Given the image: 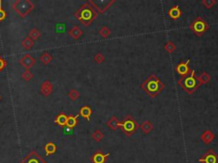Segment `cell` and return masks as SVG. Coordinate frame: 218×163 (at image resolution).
<instances>
[{"label": "cell", "mask_w": 218, "mask_h": 163, "mask_svg": "<svg viewBox=\"0 0 218 163\" xmlns=\"http://www.w3.org/2000/svg\"><path fill=\"white\" fill-rule=\"evenodd\" d=\"M209 28L210 26L208 23L201 17L196 18L190 25V29L199 37L203 36L204 33L206 32L207 30H209Z\"/></svg>", "instance_id": "5b68a950"}, {"label": "cell", "mask_w": 218, "mask_h": 163, "mask_svg": "<svg viewBox=\"0 0 218 163\" xmlns=\"http://www.w3.org/2000/svg\"><path fill=\"white\" fill-rule=\"evenodd\" d=\"M36 63V60L33 58L30 55H25L20 60V64L24 66L27 70H28L29 68L33 66Z\"/></svg>", "instance_id": "30bf717a"}, {"label": "cell", "mask_w": 218, "mask_h": 163, "mask_svg": "<svg viewBox=\"0 0 218 163\" xmlns=\"http://www.w3.org/2000/svg\"><path fill=\"white\" fill-rule=\"evenodd\" d=\"M79 115L82 116L84 118H85L86 120L90 121V116L92 115V110L91 108L88 106V105H85V106H83L81 109H80Z\"/></svg>", "instance_id": "9a60e30c"}, {"label": "cell", "mask_w": 218, "mask_h": 163, "mask_svg": "<svg viewBox=\"0 0 218 163\" xmlns=\"http://www.w3.org/2000/svg\"><path fill=\"white\" fill-rule=\"evenodd\" d=\"M142 89L145 93L151 97H156L161 93L165 87V85L155 75H151L142 84Z\"/></svg>", "instance_id": "7a4b0ae2"}, {"label": "cell", "mask_w": 218, "mask_h": 163, "mask_svg": "<svg viewBox=\"0 0 218 163\" xmlns=\"http://www.w3.org/2000/svg\"><path fill=\"white\" fill-rule=\"evenodd\" d=\"M21 44H22L23 48H25L26 50H30L33 46V41L29 37H27V38H24V40L22 41Z\"/></svg>", "instance_id": "cb8c5ba5"}, {"label": "cell", "mask_w": 218, "mask_h": 163, "mask_svg": "<svg viewBox=\"0 0 218 163\" xmlns=\"http://www.w3.org/2000/svg\"><path fill=\"white\" fill-rule=\"evenodd\" d=\"M214 138H215V135H214V134H213L210 130L204 131V134L201 135V140H202L204 144H206V145H208V144H210V143L211 142V141L214 139Z\"/></svg>", "instance_id": "5bb4252c"}, {"label": "cell", "mask_w": 218, "mask_h": 163, "mask_svg": "<svg viewBox=\"0 0 218 163\" xmlns=\"http://www.w3.org/2000/svg\"><path fill=\"white\" fill-rule=\"evenodd\" d=\"M109 156V153L107 154H103L102 152L99 150L96 153H95L90 158V160L93 163H105L106 160H107V158Z\"/></svg>", "instance_id": "8fae6325"}, {"label": "cell", "mask_w": 218, "mask_h": 163, "mask_svg": "<svg viewBox=\"0 0 218 163\" xmlns=\"http://www.w3.org/2000/svg\"><path fill=\"white\" fill-rule=\"evenodd\" d=\"M52 90H53V85L50 81H45L42 83L40 91L44 96H49L52 93Z\"/></svg>", "instance_id": "7c38bea8"}, {"label": "cell", "mask_w": 218, "mask_h": 163, "mask_svg": "<svg viewBox=\"0 0 218 163\" xmlns=\"http://www.w3.org/2000/svg\"><path fill=\"white\" fill-rule=\"evenodd\" d=\"M215 3H216V1H215V0H204V1H202V3L208 9H210L214 4H215Z\"/></svg>", "instance_id": "f546056e"}, {"label": "cell", "mask_w": 218, "mask_h": 163, "mask_svg": "<svg viewBox=\"0 0 218 163\" xmlns=\"http://www.w3.org/2000/svg\"><path fill=\"white\" fill-rule=\"evenodd\" d=\"M119 123H120V122L114 116V117H112L111 119L109 120L108 122H106V125L108 126L110 128L113 129V130H117L119 128Z\"/></svg>", "instance_id": "d6986e66"}, {"label": "cell", "mask_w": 218, "mask_h": 163, "mask_svg": "<svg viewBox=\"0 0 218 163\" xmlns=\"http://www.w3.org/2000/svg\"><path fill=\"white\" fill-rule=\"evenodd\" d=\"M99 33H100L101 37L107 38L109 36V34H110V30H109L108 27H106V26H102V27L101 28L100 31H99Z\"/></svg>", "instance_id": "4316f807"}, {"label": "cell", "mask_w": 218, "mask_h": 163, "mask_svg": "<svg viewBox=\"0 0 218 163\" xmlns=\"http://www.w3.org/2000/svg\"><path fill=\"white\" fill-rule=\"evenodd\" d=\"M7 66V62L2 57H0V72L4 69Z\"/></svg>", "instance_id": "836d02e7"}, {"label": "cell", "mask_w": 218, "mask_h": 163, "mask_svg": "<svg viewBox=\"0 0 218 163\" xmlns=\"http://www.w3.org/2000/svg\"><path fill=\"white\" fill-rule=\"evenodd\" d=\"M1 3H2V1H0V21L4 20L6 18V15H6V12L3 10V7L1 5Z\"/></svg>", "instance_id": "d6a6232c"}, {"label": "cell", "mask_w": 218, "mask_h": 163, "mask_svg": "<svg viewBox=\"0 0 218 163\" xmlns=\"http://www.w3.org/2000/svg\"><path fill=\"white\" fill-rule=\"evenodd\" d=\"M68 117V116H67L66 114L61 113L56 117V118L55 119V122H56V124H57V125H59V126H62V127L66 126L67 125Z\"/></svg>", "instance_id": "e0dca14e"}, {"label": "cell", "mask_w": 218, "mask_h": 163, "mask_svg": "<svg viewBox=\"0 0 218 163\" xmlns=\"http://www.w3.org/2000/svg\"><path fill=\"white\" fill-rule=\"evenodd\" d=\"M20 163H47L42 156L35 151H31L29 154H27L23 160Z\"/></svg>", "instance_id": "52a82bcc"}, {"label": "cell", "mask_w": 218, "mask_h": 163, "mask_svg": "<svg viewBox=\"0 0 218 163\" xmlns=\"http://www.w3.org/2000/svg\"><path fill=\"white\" fill-rule=\"evenodd\" d=\"M189 62H190V59L186 60L185 62H182L180 64L177 65V67H176V71L182 76L189 75L190 72H191V69H190V66H189Z\"/></svg>", "instance_id": "ba28073f"}, {"label": "cell", "mask_w": 218, "mask_h": 163, "mask_svg": "<svg viewBox=\"0 0 218 163\" xmlns=\"http://www.w3.org/2000/svg\"><path fill=\"white\" fill-rule=\"evenodd\" d=\"M197 80L199 82V85L205 84V83H207V82H209L210 81V76L207 72L204 71L200 76H197Z\"/></svg>", "instance_id": "ffe728a7"}, {"label": "cell", "mask_w": 218, "mask_h": 163, "mask_svg": "<svg viewBox=\"0 0 218 163\" xmlns=\"http://www.w3.org/2000/svg\"><path fill=\"white\" fill-rule=\"evenodd\" d=\"M153 128V124H152L149 121H146V122H143L142 124V126H141V128H142V131L144 132L145 134H149V133L152 131Z\"/></svg>", "instance_id": "7402d4cb"}, {"label": "cell", "mask_w": 218, "mask_h": 163, "mask_svg": "<svg viewBox=\"0 0 218 163\" xmlns=\"http://www.w3.org/2000/svg\"><path fill=\"white\" fill-rule=\"evenodd\" d=\"M94 60L96 62V63H101V62H103L104 60V56L102 55V54H97V55H95L94 57Z\"/></svg>", "instance_id": "1f68e13d"}, {"label": "cell", "mask_w": 218, "mask_h": 163, "mask_svg": "<svg viewBox=\"0 0 218 163\" xmlns=\"http://www.w3.org/2000/svg\"><path fill=\"white\" fill-rule=\"evenodd\" d=\"M103 136H104L103 134H102L100 130H96V131H95L94 133L92 134V138H93V139L95 140V141H97V142L102 139Z\"/></svg>", "instance_id": "484cf974"}, {"label": "cell", "mask_w": 218, "mask_h": 163, "mask_svg": "<svg viewBox=\"0 0 218 163\" xmlns=\"http://www.w3.org/2000/svg\"><path fill=\"white\" fill-rule=\"evenodd\" d=\"M40 36H41V33L39 32V31L38 29H36V28H33V29H32L29 32L28 37L33 41H35L38 40V38H40Z\"/></svg>", "instance_id": "603a6c76"}, {"label": "cell", "mask_w": 218, "mask_h": 163, "mask_svg": "<svg viewBox=\"0 0 218 163\" xmlns=\"http://www.w3.org/2000/svg\"><path fill=\"white\" fill-rule=\"evenodd\" d=\"M33 77V73L31 72L29 70H26L25 71H24L23 73H22V78L25 80V81H30L31 79Z\"/></svg>", "instance_id": "f1b7e54d"}, {"label": "cell", "mask_w": 218, "mask_h": 163, "mask_svg": "<svg viewBox=\"0 0 218 163\" xmlns=\"http://www.w3.org/2000/svg\"><path fill=\"white\" fill-rule=\"evenodd\" d=\"M168 15L171 19L177 20V19H178L182 15V10L179 8V6L175 5L174 7H172V8L169 9Z\"/></svg>", "instance_id": "4fadbf2b"}, {"label": "cell", "mask_w": 218, "mask_h": 163, "mask_svg": "<svg viewBox=\"0 0 218 163\" xmlns=\"http://www.w3.org/2000/svg\"><path fill=\"white\" fill-rule=\"evenodd\" d=\"M178 85L183 87V90L191 94L197 90V88L200 85L197 80V76H195V70H192L189 75L182 76V78L178 81Z\"/></svg>", "instance_id": "3957f363"}, {"label": "cell", "mask_w": 218, "mask_h": 163, "mask_svg": "<svg viewBox=\"0 0 218 163\" xmlns=\"http://www.w3.org/2000/svg\"><path fill=\"white\" fill-rule=\"evenodd\" d=\"M165 50L168 51L169 53H172L175 50V49H176V46H175L174 44H172L171 42H168L167 44H165Z\"/></svg>", "instance_id": "4dcf8cb0"}, {"label": "cell", "mask_w": 218, "mask_h": 163, "mask_svg": "<svg viewBox=\"0 0 218 163\" xmlns=\"http://www.w3.org/2000/svg\"><path fill=\"white\" fill-rule=\"evenodd\" d=\"M40 60L44 63V64L47 65L52 60V56L50 55L49 53H44L41 56H40Z\"/></svg>", "instance_id": "d4e9b609"}, {"label": "cell", "mask_w": 218, "mask_h": 163, "mask_svg": "<svg viewBox=\"0 0 218 163\" xmlns=\"http://www.w3.org/2000/svg\"><path fill=\"white\" fill-rule=\"evenodd\" d=\"M199 160L203 163H218V155L213 151L212 149H210Z\"/></svg>", "instance_id": "9c48e42d"}, {"label": "cell", "mask_w": 218, "mask_h": 163, "mask_svg": "<svg viewBox=\"0 0 218 163\" xmlns=\"http://www.w3.org/2000/svg\"><path fill=\"white\" fill-rule=\"evenodd\" d=\"M12 8L21 17H26L34 8V4L30 0H16Z\"/></svg>", "instance_id": "277c9868"}, {"label": "cell", "mask_w": 218, "mask_h": 163, "mask_svg": "<svg viewBox=\"0 0 218 163\" xmlns=\"http://www.w3.org/2000/svg\"><path fill=\"white\" fill-rule=\"evenodd\" d=\"M119 127H121L123 132L129 137L131 136L139 128L138 124L136 123L135 120L131 118L130 116H128L123 122H120Z\"/></svg>", "instance_id": "8992f818"}, {"label": "cell", "mask_w": 218, "mask_h": 163, "mask_svg": "<svg viewBox=\"0 0 218 163\" xmlns=\"http://www.w3.org/2000/svg\"><path fill=\"white\" fill-rule=\"evenodd\" d=\"M56 149H57L56 148V145L53 142L47 143L45 145V146H44V150H45V153H46L47 155H50L56 153Z\"/></svg>", "instance_id": "ac0fdd59"}, {"label": "cell", "mask_w": 218, "mask_h": 163, "mask_svg": "<svg viewBox=\"0 0 218 163\" xmlns=\"http://www.w3.org/2000/svg\"><path fill=\"white\" fill-rule=\"evenodd\" d=\"M78 117H79V115L78 116H69L68 117L67 125L66 126H68V128H74L77 125V123H78Z\"/></svg>", "instance_id": "44dd1931"}, {"label": "cell", "mask_w": 218, "mask_h": 163, "mask_svg": "<svg viewBox=\"0 0 218 163\" xmlns=\"http://www.w3.org/2000/svg\"><path fill=\"white\" fill-rule=\"evenodd\" d=\"M68 34L71 36L72 38H74V39H79L83 35V31L80 29L79 26H75L69 30Z\"/></svg>", "instance_id": "2e32d148"}, {"label": "cell", "mask_w": 218, "mask_h": 163, "mask_svg": "<svg viewBox=\"0 0 218 163\" xmlns=\"http://www.w3.org/2000/svg\"><path fill=\"white\" fill-rule=\"evenodd\" d=\"M68 96L70 97L72 100H76L79 99V93L76 90V89H72L69 93H68Z\"/></svg>", "instance_id": "83f0119b"}, {"label": "cell", "mask_w": 218, "mask_h": 163, "mask_svg": "<svg viewBox=\"0 0 218 163\" xmlns=\"http://www.w3.org/2000/svg\"><path fill=\"white\" fill-rule=\"evenodd\" d=\"M74 16L79 20L80 22L85 26H90L98 16V12L90 3H86L79 7L74 13Z\"/></svg>", "instance_id": "6da1fadb"}]
</instances>
